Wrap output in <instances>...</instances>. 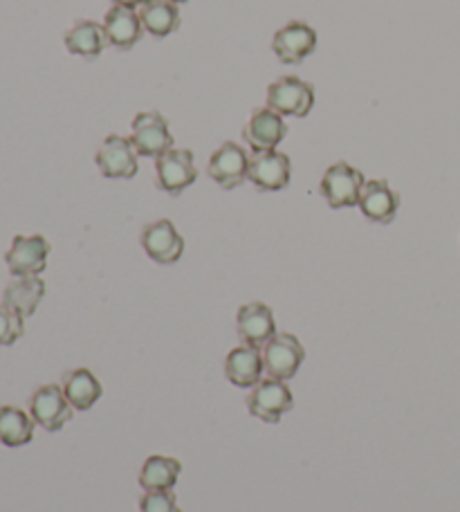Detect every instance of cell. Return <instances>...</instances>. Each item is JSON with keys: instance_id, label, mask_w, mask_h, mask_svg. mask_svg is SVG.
<instances>
[{"instance_id": "1", "label": "cell", "mask_w": 460, "mask_h": 512, "mask_svg": "<svg viewBox=\"0 0 460 512\" xmlns=\"http://www.w3.org/2000/svg\"><path fill=\"white\" fill-rule=\"evenodd\" d=\"M364 185L366 180L360 169L351 167L348 162H337L324 173L319 189L330 207L344 209L360 205Z\"/></svg>"}, {"instance_id": "2", "label": "cell", "mask_w": 460, "mask_h": 512, "mask_svg": "<svg viewBox=\"0 0 460 512\" xmlns=\"http://www.w3.org/2000/svg\"><path fill=\"white\" fill-rule=\"evenodd\" d=\"M303 360H306V349H303L299 337L292 333H276L263 346V367L268 378L283 382L294 378Z\"/></svg>"}, {"instance_id": "3", "label": "cell", "mask_w": 460, "mask_h": 512, "mask_svg": "<svg viewBox=\"0 0 460 512\" xmlns=\"http://www.w3.org/2000/svg\"><path fill=\"white\" fill-rule=\"evenodd\" d=\"M315 106V88L299 77H281L268 88V108L283 117H306Z\"/></svg>"}, {"instance_id": "4", "label": "cell", "mask_w": 460, "mask_h": 512, "mask_svg": "<svg viewBox=\"0 0 460 512\" xmlns=\"http://www.w3.org/2000/svg\"><path fill=\"white\" fill-rule=\"evenodd\" d=\"M131 142L135 146L137 155L144 158H155L173 149V135L169 131L167 117L160 115L158 111L140 113L133 120V135Z\"/></svg>"}, {"instance_id": "5", "label": "cell", "mask_w": 460, "mask_h": 512, "mask_svg": "<svg viewBox=\"0 0 460 512\" xmlns=\"http://www.w3.org/2000/svg\"><path fill=\"white\" fill-rule=\"evenodd\" d=\"M50 243L45 236H14L12 248L5 254L12 277H39L48 268Z\"/></svg>"}, {"instance_id": "6", "label": "cell", "mask_w": 460, "mask_h": 512, "mask_svg": "<svg viewBox=\"0 0 460 512\" xmlns=\"http://www.w3.org/2000/svg\"><path fill=\"white\" fill-rule=\"evenodd\" d=\"M72 409L75 407L70 405L66 393L57 384H43L30 398V416L36 425L48 429V432H59L66 427L72 418Z\"/></svg>"}, {"instance_id": "7", "label": "cell", "mask_w": 460, "mask_h": 512, "mask_svg": "<svg viewBox=\"0 0 460 512\" xmlns=\"http://www.w3.org/2000/svg\"><path fill=\"white\" fill-rule=\"evenodd\" d=\"M294 407L292 391L285 387L283 380L265 378L252 389L250 398H247V409L250 414L261 418L263 423H279V420L288 414Z\"/></svg>"}, {"instance_id": "8", "label": "cell", "mask_w": 460, "mask_h": 512, "mask_svg": "<svg viewBox=\"0 0 460 512\" xmlns=\"http://www.w3.org/2000/svg\"><path fill=\"white\" fill-rule=\"evenodd\" d=\"M292 164L285 153L272 151H254L250 155V169L247 180L259 191H281L290 185Z\"/></svg>"}, {"instance_id": "9", "label": "cell", "mask_w": 460, "mask_h": 512, "mask_svg": "<svg viewBox=\"0 0 460 512\" xmlns=\"http://www.w3.org/2000/svg\"><path fill=\"white\" fill-rule=\"evenodd\" d=\"M247 169H250V155L241 144L225 142L211 153L207 173L209 178L218 182L223 189H236L247 180Z\"/></svg>"}, {"instance_id": "10", "label": "cell", "mask_w": 460, "mask_h": 512, "mask_svg": "<svg viewBox=\"0 0 460 512\" xmlns=\"http://www.w3.org/2000/svg\"><path fill=\"white\" fill-rule=\"evenodd\" d=\"M158 187L171 196H180L198 178L196 160L189 149H171L155 160Z\"/></svg>"}, {"instance_id": "11", "label": "cell", "mask_w": 460, "mask_h": 512, "mask_svg": "<svg viewBox=\"0 0 460 512\" xmlns=\"http://www.w3.org/2000/svg\"><path fill=\"white\" fill-rule=\"evenodd\" d=\"M97 167L110 180L135 178L140 164L133 142L122 135H108L97 151Z\"/></svg>"}, {"instance_id": "12", "label": "cell", "mask_w": 460, "mask_h": 512, "mask_svg": "<svg viewBox=\"0 0 460 512\" xmlns=\"http://www.w3.org/2000/svg\"><path fill=\"white\" fill-rule=\"evenodd\" d=\"M317 48V32L301 21H290L272 39V50L281 63L297 66Z\"/></svg>"}, {"instance_id": "13", "label": "cell", "mask_w": 460, "mask_h": 512, "mask_svg": "<svg viewBox=\"0 0 460 512\" xmlns=\"http://www.w3.org/2000/svg\"><path fill=\"white\" fill-rule=\"evenodd\" d=\"M285 135H288V124H285L283 115H279L272 108H256L252 113L250 122L243 128L245 142L252 146L254 151H272L279 146Z\"/></svg>"}, {"instance_id": "14", "label": "cell", "mask_w": 460, "mask_h": 512, "mask_svg": "<svg viewBox=\"0 0 460 512\" xmlns=\"http://www.w3.org/2000/svg\"><path fill=\"white\" fill-rule=\"evenodd\" d=\"M142 248L151 256L155 263L171 265L176 263L184 252V239L178 234L171 221L162 218V221L149 223L142 230Z\"/></svg>"}, {"instance_id": "15", "label": "cell", "mask_w": 460, "mask_h": 512, "mask_svg": "<svg viewBox=\"0 0 460 512\" xmlns=\"http://www.w3.org/2000/svg\"><path fill=\"white\" fill-rule=\"evenodd\" d=\"M236 328L243 344L254 346V349H263L276 335L272 308L261 304V301H252V304L241 306L236 317Z\"/></svg>"}, {"instance_id": "16", "label": "cell", "mask_w": 460, "mask_h": 512, "mask_svg": "<svg viewBox=\"0 0 460 512\" xmlns=\"http://www.w3.org/2000/svg\"><path fill=\"white\" fill-rule=\"evenodd\" d=\"M357 207L362 209V214L368 218V221H373L377 225H389L393 223V218L398 216L400 194L398 191H393L384 178L368 180L362 189L360 205Z\"/></svg>"}, {"instance_id": "17", "label": "cell", "mask_w": 460, "mask_h": 512, "mask_svg": "<svg viewBox=\"0 0 460 512\" xmlns=\"http://www.w3.org/2000/svg\"><path fill=\"white\" fill-rule=\"evenodd\" d=\"M104 30L108 36V45H113L119 52H128L140 43L144 25L140 21V14H135V9L113 5L106 12Z\"/></svg>"}, {"instance_id": "18", "label": "cell", "mask_w": 460, "mask_h": 512, "mask_svg": "<svg viewBox=\"0 0 460 512\" xmlns=\"http://www.w3.org/2000/svg\"><path fill=\"white\" fill-rule=\"evenodd\" d=\"M263 371V353L261 349H254V346H236L225 360V376L234 387H256V384L261 382Z\"/></svg>"}, {"instance_id": "19", "label": "cell", "mask_w": 460, "mask_h": 512, "mask_svg": "<svg viewBox=\"0 0 460 512\" xmlns=\"http://www.w3.org/2000/svg\"><path fill=\"white\" fill-rule=\"evenodd\" d=\"M63 41H66V48L70 54H77V57L86 61H95L97 57H101V52L106 50L108 36L104 25L79 18V21L66 32V39Z\"/></svg>"}, {"instance_id": "20", "label": "cell", "mask_w": 460, "mask_h": 512, "mask_svg": "<svg viewBox=\"0 0 460 512\" xmlns=\"http://www.w3.org/2000/svg\"><path fill=\"white\" fill-rule=\"evenodd\" d=\"M45 297V283L39 277H14L3 292V304L21 317H32Z\"/></svg>"}, {"instance_id": "21", "label": "cell", "mask_w": 460, "mask_h": 512, "mask_svg": "<svg viewBox=\"0 0 460 512\" xmlns=\"http://www.w3.org/2000/svg\"><path fill=\"white\" fill-rule=\"evenodd\" d=\"M63 393L70 405L79 411H88L104 393L101 382L88 369H72L63 373Z\"/></svg>"}, {"instance_id": "22", "label": "cell", "mask_w": 460, "mask_h": 512, "mask_svg": "<svg viewBox=\"0 0 460 512\" xmlns=\"http://www.w3.org/2000/svg\"><path fill=\"white\" fill-rule=\"evenodd\" d=\"M140 21L155 39H164L180 27V9L171 0H146L140 7Z\"/></svg>"}, {"instance_id": "23", "label": "cell", "mask_w": 460, "mask_h": 512, "mask_svg": "<svg viewBox=\"0 0 460 512\" xmlns=\"http://www.w3.org/2000/svg\"><path fill=\"white\" fill-rule=\"evenodd\" d=\"M182 472V463L173 456L153 454L146 459L144 468L140 472V486L146 492H158V490H173L178 483V477Z\"/></svg>"}, {"instance_id": "24", "label": "cell", "mask_w": 460, "mask_h": 512, "mask_svg": "<svg viewBox=\"0 0 460 512\" xmlns=\"http://www.w3.org/2000/svg\"><path fill=\"white\" fill-rule=\"evenodd\" d=\"M34 418L23 409L3 405L0 407V443L7 447H23L34 438Z\"/></svg>"}, {"instance_id": "25", "label": "cell", "mask_w": 460, "mask_h": 512, "mask_svg": "<svg viewBox=\"0 0 460 512\" xmlns=\"http://www.w3.org/2000/svg\"><path fill=\"white\" fill-rule=\"evenodd\" d=\"M23 319L16 310L0 304V346H12L21 340L25 333Z\"/></svg>"}, {"instance_id": "26", "label": "cell", "mask_w": 460, "mask_h": 512, "mask_svg": "<svg viewBox=\"0 0 460 512\" xmlns=\"http://www.w3.org/2000/svg\"><path fill=\"white\" fill-rule=\"evenodd\" d=\"M140 512H182L173 490L146 492L140 499Z\"/></svg>"}, {"instance_id": "27", "label": "cell", "mask_w": 460, "mask_h": 512, "mask_svg": "<svg viewBox=\"0 0 460 512\" xmlns=\"http://www.w3.org/2000/svg\"><path fill=\"white\" fill-rule=\"evenodd\" d=\"M146 0H113V5L117 7H126V9H135V7H142Z\"/></svg>"}, {"instance_id": "28", "label": "cell", "mask_w": 460, "mask_h": 512, "mask_svg": "<svg viewBox=\"0 0 460 512\" xmlns=\"http://www.w3.org/2000/svg\"><path fill=\"white\" fill-rule=\"evenodd\" d=\"M171 3H176V5H180V3H187V0H171Z\"/></svg>"}]
</instances>
